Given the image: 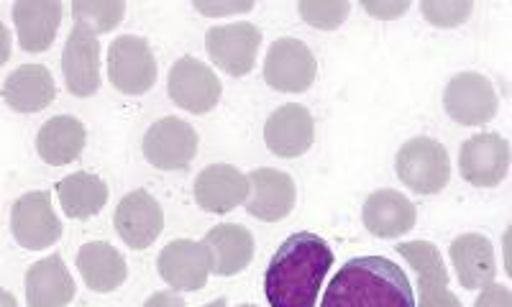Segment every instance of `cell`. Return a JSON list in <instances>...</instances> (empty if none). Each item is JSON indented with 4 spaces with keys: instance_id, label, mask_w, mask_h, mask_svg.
<instances>
[{
    "instance_id": "6da1fadb",
    "label": "cell",
    "mask_w": 512,
    "mask_h": 307,
    "mask_svg": "<svg viewBox=\"0 0 512 307\" xmlns=\"http://www.w3.org/2000/svg\"><path fill=\"white\" fill-rule=\"evenodd\" d=\"M331 267L333 251L318 233L300 231L282 241L264 272L269 307H315Z\"/></svg>"
},
{
    "instance_id": "7a4b0ae2",
    "label": "cell",
    "mask_w": 512,
    "mask_h": 307,
    "mask_svg": "<svg viewBox=\"0 0 512 307\" xmlns=\"http://www.w3.org/2000/svg\"><path fill=\"white\" fill-rule=\"evenodd\" d=\"M323 307H415V292L387 256H356L331 279Z\"/></svg>"
},
{
    "instance_id": "3957f363",
    "label": "cell",
    "mask_w": 512,
    "mask_h": 307,
    "mask_svg": "<svg viewBox=\"0 0 512 307\" xmlns=\"http://www.w3.org/2000/svg\"><path fill=\"white\" fill-rule=\"evenodd\" d=\"M395 167L397 177L418 195H436L451 180V159L446 146L431 136H418L402 144Z\"/></svg>"
},
{
    "instance_id": "277c9868",
    "label": "cell",
    "mask_w": 512,
    "mask_h": 307,
    "mask_svg": "<svg viewBox=\"0 0 512 307\" xmlns=\"http://www.w3.org/2000/svg\"><path fill=\"white\" fill-rule=\"evenodd\" d=\"M443 108L451 121L461 126H484L500 111V95L492 80L479 72H461L448 80L443 90Z\"/></svg>"
},
{
    "instance_id": "5b68a950",
    "label": "cell",
    "mask_w": 512,
    "mask_h": 307,
    "mask_svg": "<svg viewBox=\"0 0 512 307\" xmlns=\"http://www.w3.org/2000/svg\"><path fill=\"white\" fill-rule=\"evenodd\" d=\"M108 77L123 95H144L157 82V59L141 36H118L108 49Z\"/></svg>"
},
{
    "instance_id": "8992f818",
    "label": "cell",
    "mask_w": 512,
    "mask_h": 307,
    "mask_svg": "<svg viewBox=\"0 0 512 307\" xmlns=\"http://www.w3.org/2000/svg\"><path fill=\"white\" fill-rule=\"evenodd\" d=\"M144 157L152 167L164 172L187 169L198 154V134L187 121L175 116L159 118L144 134Z\"/></svg>"
},
{
    "instance_id": "52a82bcc",
    "label": "cell",
    "mask_w": 512,
    "mask_h": 307,
    "mask_svg": "<svg viewBox=\"0 0 512 307\" xmlns=\"http://www.w3.org/2000/svg\"><path fill=\"white\" fill-rule=\"evenodd\" d=\"M167 87L172 103L180 105L182 111L195 113V116L213 111L223 93L216 72L195 57H182L172 64Z\"/></svg>"
},
{
    "instance_id": "ba28073f",
    "label": "cell",
    "mask_w": 512,
    "mask_h": 307,
    "mask_svg": "<svg viewBox=\"0 0 512 307\" xmlns=\"http://www.w3.org/2000/svg\"><path fill=\"white\" fill-rule=\"evenodd\" d=\"M11 231L18 244L29 251L49 249L62 236V223L52 208V195L47 190L26 192L13 203Z\"/></svg>"
},
{
    "instance_id": "9c48e42d",
    "label": "cell",
    "mask_w": 512,
    "mask_h": 307,
    "mask_svg": "<svg viewBox=\"0 0 512 307\" xmlns=\"http://www.w3.org/2000/svg\"><path fill=\"white\" fill-rule=\"evenodd\" d=\"M318 64L308 44L300 39H277L264 62V80L280 93H305L315 82Z\"/></svg>"
},
{
    "instance_id": "30bf717a",
    "label": "cell",
    "mask_w": 512,
    "mask_h": 307,
    "mask_svg": "<svg viewBox=\"0 0 512 307\" xmlns=\"http://www.w3.org/2000/svg\"><path fill=\"white\" fill-rule=\"evenodd\" d=\"M205 44H208V54L218 70L233 77H244L254 70L256 54L262 47V31L246 21L213 26L205 36Z\"/></svg>"
},
{
    "instance_id": "8fae6325",
    "label": "cell",
    "mask_w": 512,
    "mask_h": 307,
    "mask_svg": "<svg viewBox=\"0 0 512 307\" xmlns=\"http://www.w3.org/2000/svg\"><path fill=\"white\" fill-rule=\"evenodd\" d=\"M62 72L67 90L77 98H90L100 87V41L90 26L75 24L64 41Z\"/></svg>"
},
{
    "instance_id": "7c38bea8",
    "label": "cell",
    "mask_w": 512,
    "mask_h": 307,
    "mask_svg": "<svg viewBox=\"0 0 512 307\" xmlns=\"http://www.w3.org/2000/svg\"><path fill=\"white\" fill-rule=\"evenodd\" d=\"M159 277L177 292L203 290L210 269V254L205 241H192V238H177L162 249L157 259Z\"/></svg>"
},
{
    "instance_id": "4fadbf2b",
    "label": "cell",
    "mask_w": 512,
    "mask_h": 307,
    "mask_svg": "<svg viewBox=\"0 0 512 307\" xmlns=\"http://www.w3.org/2000/svg\"><path fill=\"white\" fill-rule=\"evenodd\" d=\"M397 254L418 272V302L415 307H461L459 297L448 290V272L441 251L428 241H410L397 246Z\"/></svg>"
},
{
    "instance_id": "5bb4252c",
    "label": "cell",
    "mask_w": 512,
    "mask_h": 307,
    "mask_svg": "<svg viewBox=\"0 0 512 307\" xmlns=\"http://www.w3.org/2000/svg\"><path fill=\"white\" fill-rule=\"evenodd\" d=\"M116 233L123 238V244L141 251L149 249L164 231V213L157 197L146 190L128 192L118 203L116 215H113Z\"/></svg>"
},
{
    "instance_id": "9a60e30c",
    "label": "cell",
    "mask_w": 512,
    "mask_h": 307,
    "mask_svg": "<svg viewBox=\"0 0 512 307\" xmlns=\"http://www.w3.org/2000/svg\"><path fill=\"white\" fill-rule=\"evenodd\" d=\"M510 167V146L500 134H477L461 144L459 169L466 182L495 187L505 180Z\"/></svg>"
},
{
    "instance_id": "2e32d148",
    "label": "cell",
    "mask_w": 512,
    "mask_h": 307,
    "mask_svg": "<svg viewBox=\"0 0 512 307\" xmlns=\"http://www.w3.org/2000/svg\"><path fill=\"white\" fill-rule=\"evenodd\" d=\"M315 123L305 105L287 103L272 113L264 123V141L269 151L282 159L303 157L313 146Z\"/></svg>"
},
{
    "instance_id": "e0dca14e",
    "label": "cell",
    "mask_w": 512,
    "mask_h": 307,
    "mask_svg": "<svg viewBox=\"0 0 512 307\" xmlns=\"http://www.w3.org/2000/svg\"><path fill=\"white\" fill-rule=\"evenodd\" d=\"M251 197L246 200V210L264 223H277L292 213L297 200L295 182L280 169H254L246 177Z\"/></svg>"
},
{
    "instance_id": "ac0fdd59",
    "label": "cell",
    "mask_w": 512,
    "mask_h": 307,
    "mask_svg": "<svg viewBox=\"0 0 512 307\" xmlns=\"http://www.w3.org/2000/svg\"><path fill=\"white\" fill-rule=\"evenodd\" d=\"M249 197V180L231 164H213L195 180V200L208 213H231Z\"/></svg>"
},
{
    "instance_id": "d6986e66",
    "label": "cell",
    "mask_w": 512,
    "mask_h": 307,
    "mask_svg": "<svg viewBox=\"0 0 512 307\" xmlns=\"http://www.w3.org/2000/svg\"><path fill=\"white\" fill-rule=\"evenodd\" d=\"M62 3L57 0H18L13 3V24H16L21 49L29 54L47 52L62 24Z\"/></svg>"
},
{
    "instance_id": "ffe728a7",
    "label": "cell",
    "mask_w": 512,
    "mask_h": 307,
    "mask_svg": "<svg viewBox=\"0 0 512 307\" xmlns=\"http://www.w3.org/2000/svg\"><path fill=\"white\" fill-rule=\"evenodd\" d=\"M451 264L466 290H484L497 277L495 246L482 233H464L456 238L451 244Z\"/></svg>"
},
{
    "instance_id": "44dd1931",
    "label": "cell",
    "mask_w": 512,
    "mask_h": 307,
    "mask_svg": "<svg viewBox=\"0 0 512 307\" xmlns=\"http://www.w3.org/2000/svg\"><path fill=\"white\" fill-rule=\"evenodd\" d=\"M57 87L44 64H21L3 85V100L16 113H39L54 103Z\"/></svg>"
},
{
    "instance_id": "7402d4cb",
    "label": "cell",
    "mask_w": 512,
    "mask_h": 307,
    "mask_svg": "<svg viewBox=\"0 0 512 307\" xmlns=\"http://www.w3.org/2000/svg\"><path fill=\"white\" fill-rule=\"evenodd\" d=\"M75 297V279L64 267L62 256L52 254L31 264L26 272V305L64 307Z\"/></svg>"
},
{
    "instance_id": "603a6c76",
    "label": "cell",
    "mask_w": 512,
    "mask_h": 307,
    "mask_svg": "<svg viewBox=\"0 0 512 307\" xmlns=\"http://www.w3.org/2000/svg\"><path fill=\"white\" fill-rule=\"evenodd\" d=\"M364 226L377 238H397L418 221V210L397 190H377L364 203Z\"/></svg>"
},
{
    "instance_id": "cb8c5ba5",
    "label": "cell",
    "mask_w": 512,
    "mask_h": 307,
    "mask_svg": "<svg viewBox=\"0 0 512 307\" xmlns=\"http://www.w3.org/2000/svg\"><path fill=\"white\" fill-rule=\"evenodd\" d=\"M205 246L210 254V269L218 277H233L244 272L254 259V236L239 223L210 228Z\"/></svg>"
},
{
    "instance_id": "d4e9b609",
    "label": "cell",
    "mask_w": 512,
    "mask_h": 307,
    "mask_svg": "<svg viewBox=\"0 0 512 307\" xmlns=\"http://www.w3.org/2000/svg\"><path fill=\"white\" fill-rule=\"evenodd\" d=\"M88 131L75 116H54L41 126L36 136V151L49 167L72 164L85 149Z\"/></svg>"
},
{
    "instance_id": "484cf974",
    "label": "cell",
    "mask_w": 512,
    "mask_h": 307,
    "mask_svg": "<svg viewBox=\"0 0 512 307\" xmlns=\"http://www.w3.org/2000/svg\"><path fill=\"white\" fill-rule=\"evenodd\" d=\"M77 269L93 292L118 290L128 277L126 259L105 241H90L77 254Z\"/></svg>"
},
{
    "instance_id": "4316f807",
    "label": "cell",
    "mask_w": 512,
    "mask_h": 307,
    "mask_svg": "<svg viewBox=\"0 0 512 307\" xmlns=\"http://www.w3.org/2000/svg\"><path fill=\"white\" fill-rule=\"evenodd\" d=\"M57 195L67 218L88 221L108 203V185L90 172H75L57 182Z\"/></svg>"
},
{
    "instance_id": "83f0119b",
    "label": "cell",
    "mask_w": 512,
    "mask_h": 307,
    "mask_svg": "<svg viewBox=\"0 0 512 307\" xmlns=\"http://www.w3.org/2000/svg\"><path fill=\"white\" fill-rule=\"evenodd\" d=\"M126 3L123 0H77L72 3V16L75 24H85L95 34L113 31L123 21Z\"/></svg>"
},
{
    "instance_id": "f1b7e54d",
    "label": "cell",
    "mask_w": 512,
    "mask_h": 307,
    "mask_svg": "<svg viewBox=\"0 0 512 307\" xmlns=\"http://www.w3.org/2000/svg\"><path fill=\"white\" fill-rule=\"evenodd\" d=\"M305 24L320 31H333L344 24L346 16L351 13L349 0H303L297 6Z\"/></svg>"
},
{
    "instance_id": "f546056e",
    "label": "cell",
    "mask_w": 512,
    "mask_h": 307,
    "mask_svg": "<svg viewBox=\"0 0 512 307\" xmlns=\"http://www.w3.org/2000/svg\"><path fill=\"white\" fill-rule=\"evenodd\" d=\"M420 11L428 24L438 26V29H454L472 16L474 3L469 0H423Z\"/></svg>"
},
{
    "instance_id": "4dcf8cb0",
    "label": "cell",
    "mask_w": 512,
    "mask_h": 307,
    "mask_svg": "<svg viewBox=\"0 0 512 307\" xmlns=\"http://www.w3.org/2000/svg\"><path fill=\"white\" fill-rule=\"evenodd\" d=\"M251 8H254L251 0H244V3H200L195 0V11L203 16H233V13H249Z\"/></svg>"
},
{
    "instance_id": "1f68e13d",
    "label": "cell",
    "mask_w": 512,
    "mask_h": 307,
    "mask_svg": "<svg viewBox=\"0 0 512 307\" xmlns=\"http://www.w3.org/2000/svg\"><path fill=\"white\" fill-rule=\"evenodd\" d=\"M474 307H512V295L507 287L492 282L489 287H484Z\"/></svg>"
},
{
    "instance_id": "d6a6232c",
    "label": "cell",
    "mask_w": 512,
    "mask_h": 307,
    "mask_svg": "<svg viewBox=\"0 0 512 307\" xmlns=\"http://www.w3.org/2000/svg\"><path fill=\"white\" fill-rule=\"evenodd\" d=\"M361 8L369 13V16L384 18V21H390V18L402 16V13L408 11L410 3H361Z\"/></svg>"
},
{
    "instance_id": "836d02e7",
    "label": "cell",
    "mask_w": 512,
    "mask_h": 307,
    "mask_svg": "<svg viewBox=\"0 0 512 307\" xmlns=\"http://www.w3.org/2000/svg\"><path fill=\"white\" fill-rule=\"evenodd\" d=\"M144 307H187V305L177 292H154V295L144 302Z\"/></svg>"
},
{
    "instance_id": "e575fe53",
    "label": "cell",
    "mask_w": 512,
    "mask_h": 307,
    "mask_svg": "<svg viewBox=\"0 0 512 307\" xmlns=\"http://www.w3.org/2000/svg\"><path fill=\"white\" fill-rule=\"evenodd\" d=\"M8 57H11V31L0 21V67L8 62Z\"/></svg>"
},
{
    "instance_id": "d590c367",
    "label": "cell",
    "mask_w": 512,
    "mask_h": 307,
    "mask_svg": "<svg viewBox=\"0 0 512 307\" xmlns=\"http://www.w3.org/2000/svg\"><path fill=\"white\" fill-rule=\"evenodd\" d=\"M0 307H18L16 297H13L8 290H3V287H0Z\"/></svg>"
},
{
    "instance_id": "8d00e7d4",
    "label": "cell",
    "mask_w": 512,
    "mask_h": 307,
    "mask_svg": "<svg viewBox=\"0 0 512 307\" xmlns=\"http://www.w3.org/2000/svg\"><path fill=\"white\" fill-rule=\"evenodd\" d=\"M205 307H228V305H226V300H213L210 305H205Z\"/></svg>"
},
{
    "instance_id": "74e56055",
    "label": "cell",
    "mask_w": 512,
    "mask_h": 307,
    "mask_svg": "<svg viewBox=\"0 0 512 307\" xmlns=\"http://www.w3.org/2000/svg\"><path fill=\"white\" fill-rule=\"evenodd\" d=\"M239 307H256V305H239Z\"/></svg>"
}]
</instances>
